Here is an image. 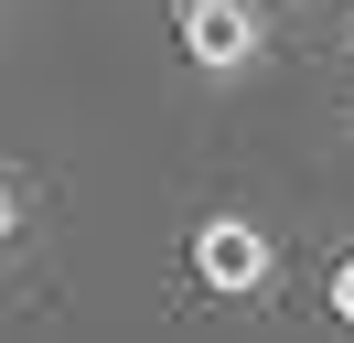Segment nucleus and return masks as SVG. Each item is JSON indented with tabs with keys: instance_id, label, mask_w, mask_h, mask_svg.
<instances>
[{
	"instance_id": "nucleus-1",
	"label": "nucleus",
	"mask_w": 354,
	"mask_h": 343,
	"mask_svg": "<svg viewBox=\"0 0 354 343\" xmlns=\"http://www.w3.org/2000/svg\"><path fill=\"white\" fill-rule=\"evenodd\" d=\"M194 279H204V290H225V300H258L268 279H279L268 225H258V214H204V225H194Z\"/></svg>"
},
{
	"instance_id": "nucleus-2",
	"label": "nucleus",
	"mask_w": 354,
	"mask_h": 343,
	"mask_svg": "<svg viewBox=\"0 0 354 343\" xmlns=\"http://www.w3.org/2000/svg\"><path fill=\"white\" fill-rule=\"evenodd\" d=\"M172 21H183L194 75H247L258 64V0H172Z\"/></svg>"
},
{
	"instance_id": "nucleus-3",
	"label": "nucleus",
	"mask_w": 354,
	"mask_h": 343,
	"mask_svg": "<svg viewBox=\"0 0 354 343\" xmlns=\"http://www.w3.org/2000/svg\"><path fill=\"white\" fill-rule=\"evenodd\" d=\"M333 322H344V333H354V257H344V268H333Z\"/></svg>"
},
{
	"instance_id": "nucleus-4",
	"label": "nucleus",
	"mask_w": 354,
	"mask_h": 343,
	"mask_svg": "<svg viewBox=\"0 0 354 343\" xmlns=\"http://www.w3.org/2000/svg\"><path fill=\"white\" fill-rule=\"evenodd\" d=\"M11 225H22V193H11V172H0V236H11Z\"/></svg>"
}]
</instances>
